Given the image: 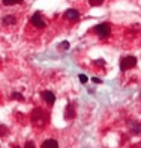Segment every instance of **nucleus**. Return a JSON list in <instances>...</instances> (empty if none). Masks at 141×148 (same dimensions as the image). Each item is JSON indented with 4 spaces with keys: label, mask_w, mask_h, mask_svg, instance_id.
I'll list each match as a JSON object with an SVG mask.
<instances>
[{
    "label": "nucleus",
    "mask_w": 141,
    "mask_h": 148,
    "mask_svg": "<svg viewBox=\"0 0 141 148\" xmlns=\"http://www.w3.org/2000/svg\"><path fill=\"white\" fill-rule=\"evenodd\" d=\"M59 47H60L62 50H68V48H69V42H68V41H63V42H62V44H60Z\"/></svg>",
    "instance_id": "obj_13"
},
{
    "label": "nucleus",
    "mask_w": 141,
    "mask_h": 148,
    "mask_svg": "<svg viewBox=\"0 0 141 148\" xmlns=\"http://www.w3.org/2000/svg\"><path fill=\"white\" fill-rule=\"evenodd\" d=\"M5 6H14V5H18V3H23L24 0H2Z\"/></svg>",
    "instance_id": "obj_10"
},
{
    "label": "nucleus",
    "mask_w": 141,
    "mask_h": 148,
    "mask_svg": "<svg viewBox=\"0 0 141 148\" xmlns=\"http://www.w3.org/2000/svg\"><path fill=\"white\" fill-rule=\"evenodd\" d=\"M137 65V57L135 56H125L120 59V69L122 71H128V69L134 68Z\"/></svg>",
    "instance_id": "obj_2"
},
{
    "label": "nucleus",
    "mask_w": 141,
    "mask_h": 148,
    "mask_svg": "<svg viewBox=\"0 0 141 148\" xmlns=\"http://www.w3.org/2000/svg\"><path fill=\"white\" fill-rule=\"evenodd\" d=\"M90 6H101L104 3V0H89Z\"/></svg>",
    "instance_id": "obj_12"
},
{
    "label": "nucleus",
    "mask_w": 141,
    "mask_h": 148,
    "mask_svg": "<svg viewBox=\"0 0 141 148\" xmlns=\"http://www.w3.org/2000/svg\"><path fill=\"white\" fill-rule=\"evenodd\" d=\"M92 82H93V83H96V85H101V83H102V80H101V79H98V77H93Z\"/></svg>",
    "instance_id": "obj_16"
},
{
    "label": "nucleus",
    "mask_w": 141,
    "mask_h": 148,
    "mask_svg": "<svg viewBox=\"0 0 141 148\" xmlns=\"http://www.w3.org/2000/svg\"><path fill=\"white\" fill-rule=\"evenodd\" d=\"M78 77H80V82H81V83H87V80H89V79H87V76H86V74H80Z\"/></svg>",
    "instance_id": "obj_14"
},
{
    "label": "nucleus",
    "mask_w": 141,
    "mask_h": 148,
    "mask_svg": "<svg viewBox=\"0 0 141 148\" xmlns=\"http://www.w3.org/2000/svg\"><path fill=\"white\" fill-rule=\"evenodd\" d=\"M14 148H20V147H14Z\"/></svg>",
    "instance_id": "obj_17"
},
{
    "label": "nucleus",
    "mask_w": 141,
    "mask_h": 148,
    "mask_svg": "<svg viewBox=\"0 0 141 148\" xmlns=\"http://www.w3.org/2000/svg\"><path fill=\"white\" fill-rule=\"evenodd\" d=\"M30 23L35 26V27H38V29H44L47 26V21L44 20V17L41 12H35L32 15V18H30Z\"/></svg>",
    "instance_id": "obj_4"
},
{
    "label": "nucleus",
    "mask_w": 141,
    "mask_h": 148,
    "mask_svg": "<svg viewBox=\"0 0 141 148\" xmlns=\"http://www.w3.org/2000/svg\"><path fill=\"white\" fill-rule=\"evenodd\" d=\"M65 18L70 20V21H77L78 18H80V12H78L77 9H68L65 12Z\"/></svg>",
    "instance_id": "obj_5"
},
{
    "label": "nucleus",
    "mask_w": 141,
    "mask_h": 148,
    "mask_svg": "<svg viewBox=\"0 0 141 148\" xmlns=\"http://www.w3.org/2000/svg\"><path fill=\"white\" fill-rule=\"evenodd\" d=\"M30 121L36 128H45L50 123V116L42 109H35L30 115Z\"/></svg>",
    "instance_id": "obj_1"
},
{
    "label": "nucleus",
    "mask_w": 141,
    "mask_h": 148,
    "mask_svg": "<svg viewBox=\"0 0 141 148\" xmlns=\"http://www.w3.org/2000/svg\"><path fill=\"white\" fill-rule=\"evenodd\" d=\"M11 98H14V100H18V101H24V97L21 94H18V92H14L12 95H11Z\"/></svg>",
    "instance_id": "obj_11"
},
{
    "label": "nucleus",
    "mask_w": 141,
    "mask_h": 148,
    "mask_svg": "<svg viewBox=\"0 0 141 148\" xmlns=\"http://www.w3.org/2000/svg\"><path fill=\"white\" fill-rule=\"evenodd\" d=\"M95 33L98 35L99 38H108L111 33V26L108 23H101L95 27Z\"/></svg>",
    "instance_id": "obj_3"
},
{
    "label": "nucleus",
    "mask_w": 141,
    "mask_h": 148,
    "mask_svg": "<svg viewBox=\"0 0 141 148\" xmlns=\"http://www.w3.org/2000/svg\"><path fill=\"white\" fill-rule=\"evenodd\" d=\"M129 128L132 133L135 135H140L141 133V124H137V123H129Z\"/></svg>",
    "instance_id": "obj_8"
},
{
    "label": "nucleus",
    "mask_w": 141,
    "mask_h": 148,
    "mask_svg": "<svg viewBox=\"0 0 141 148\" xmlns=\"http://www.w3.org/2000/svg\"><path fill=\"white\" fill-rule=\"evenodd\" d=\"M24 148H36V147H35V144H33L32 141H29V142H26V145H24Z\"/></svg>",
    "instance_id": "obj_15"
},
{
    "label": "nucleus",
    "mask_w": 141,
    "mask_h": 148,
    "mask_svg": "<svg viewBox=\"0 0 141 148\" xmlns=\"http://www.w3.org/2000/svg\"><path fill=\"white\" fill-rule=\"evenodd\" d=\"M15 17H12V15H6L5 18H3V24H6V26H12V24H15Z\"/></svg>",
    "instance_id": "obj_9"
},
{
    "label": "nucleus",
    "mask_w": 141,
    "mask_h": 148,
    "mask_svg": "<svg viewBox=\"0 0 141 148\" xmlns=\"http://www.w3.org/2000/svg\"><path fill=\"white\" fill-rule=\"evenodd\" d=\"M42 98H44V101H45L47 104H50V106H53V104H54V101H56L54 94L50 92V91H44V92H42Z\"/></svg>",
    "instance_id": "obj_6"
},
{
    "label": "nucleus",
    "mask_w": 141,
    "mask_h": 148,
    "mask_svg": "<svg viewBox=\"0 0 141 148\" xmlns=\"http://www.w3.org/2000/svg\"><path fill=\"white\" fill-rule=\"evenodd\" d=\"M41 148H59V144L54 139H47V141H44Z\"/></svg>",
    "instance_id": "obj_7"
}]
</instances>
